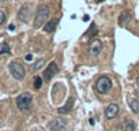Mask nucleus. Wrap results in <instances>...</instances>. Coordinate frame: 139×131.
I'll use <instances>...</instances> for the list:
<instances>
[{"label": "nucleus", "instance_id": "obj_1", "mask_svg": "<svg viewBox=\"0 0 139 131\" xmlns=\"http://www.w3.org/2000/svg\"><path fill=\"white\" fill-rule=\"evenodd\" d=\"M49 7L46 4H41L38 5L37 11H35V16H34V27H40L42 26V23H45L48 16H49Z\"/></svg>", "mask_w": 139, "mask_h": 131}, {"label": "nucleus", "instance_id": "obj_2", "mask_svg": "<svg viewBox=\"0 0 139 131\" xmlns=\"http://www.w3.org/2000/svg\"><path fill=\"white\" fill-rule=\"evenodd\" d=\"M112 89V81L109 76H100L95 82V90L100 94H106Z\"/></svg>", "mask_w": 139, "mask_h": 131}, {"label": "nucleus", "instance_id": "obj_3", "mask_svg": "<svg viewBox=\"0 0 139 131\" xmlns=\"http://www.w3.org/2000/svg\"><path fill=\"white\" fill-rule=\"evenodd\" d=\"M10 73H11V75L14 76L15 79H18V81H21V79H23L25 78V68H23V66L21 64V63H18V62H13L10 64Z\"/></svg>", "mask_w": 139, "mask_h": 131}, {"label": "nucleus", "instance_id": "obj_4", "mask_svg": "<svg viewBox=\"0 0 139 131\" xmlns=\"http://www.w3.org/2000/svg\"><path fill=\"white\" fill-rule=\"evenodd\" d=\"M30 103H32V94L30 93H22L21 96H18L16 98V106L21 111H26L29 108Z\"/></svg>", "mask_w": 139, "mask_h": 131}, {"label": "nucleus", "instance_id": "obj_5", "mask_svg": "<svg viewBox=\"0 0 139 131\" xmlns=\"http://www.w3.org/2000/svg\"><path fill=\"white\" fill-rule=\"evenodd\" d=\"M57 71H59V67H57V64L55 62H51L49 64L46 66V68L44 70V74H42V76H44V79L45 81H51V78L55 74H57Z\"/></svg>", "mask_w": 139, "mask_h": 131}, {"label": "nucleus", "instance_id": "obj_6", "mask_svg": "<svg viewBox=\"0 0 139 131\" xmlns=\"http://www.w3.org/2000/svg\"><path fill=\"white\" fill-rule=\"evenodd\" d=\"M119 105L117 104H109L105 108V117L108 119V120H112V119H114L119 114Z\"/></svg>", "mask_w": 139, "mask_h": 131}, {"label": "nucleus", "instance_id": "obj_7", "mask_svg": "<svg viewBox=\"0 0 139 131\" xmlns=\"http://www.w3.org/2000/svg\"><path fill=\"white\" fill-rule=\"evenodd\" d=\"M102 51V43L100 40H93L90 43V48H89V52L92 56H98Z\"/></svg>", "mask_w": 139, "mask_h": 131}, {"label": "nucleus", "instance_id": "obj_8", "mask_svg": "<svg viewBox=\"0 0 139 131\" xmlns=\"http://www.w3.org/2000/svg\"><path fill=\"white\" fill-rule=\"evenodd\" d=\"M64 126H65V120H64V119L57 117V119H55V120H52L48 127H49L51 131H59L60 128H63Z\"/></svg>", "mask_w": 139, "mask_h": 131}, {"label": "nucleus", "instance_id": "obj_9", "mask_svg": "<svg viewBox=\"0 0 139 131\" xmlns=\"http://www.w3.org/2000/svg\"><path fill=\"white\" fill-rule=\"evenodd\" d=\"M29 18H30V7L29 5H23L19 10V13H18V19L22 22H27Z\"/></svg>", "mask_w": 139, "mask_h": 131}, {"label": "nucleus", "instance_id": "obj_10", "mask_svg": "<svg viewBox=\"0 0 139 131\" xmlns=\"http://www.w3.org/2000/svg\"><path fill=\"white\" fill-rule=\"evenodd\" d=\"M57 23H59V19H51L49 22L45 23L44 32L45 33H53V32H55V29H56V26H57Z\"/></svg>", "mask_w": 139, "mask_h": 131}, {"label": "nucleus", "instance_id": "obj_11", "mask_svg": "<svg viewBox=\"0 0 139 131\" xmlns=\"http://www.w3.org/2000/svg\"><path fill=\"white\" fill-rule=\"evenodd\" d=\"M72 105H74V98H68L67 104L63 105V106H60V108H59V114H60V115H63V114H68V112L72 109Z\"/></svg>", "mask_w": 139, "mask_h": 131}, {"label": "nucleus", "instance_id": "obj_12", "mask_svg": "<svg viewBox=\"0 0 139 131\" xmlns=\"http://www.w3.org/2000/svg\"><path fill=\"white\" fill-rule=\"evenodd\" d=\"M120 127L123 128V131H135V122L134 120H125L120 124Z\"/></svg>", "mask_w": 139, "mask_h": 131}, {"label": "nucleus", "instance_id": "obj_13", "mask_svg": "<svg viewBox=\"0 0 139 131\" xmlns=\"http://www.w3.org/2000/svg\"><path fill=\"white\" fill-rule=\"evenodd\" d=\"M128 105H130V109L134 112V114H139V101L134 97L128 98Z\"/></svg>", "mask_w": 139, "mask_h": 131}, {"label": "nucleus", "instance_id": "obj_14", "mask_svg": "<svg viewBox=\"0 0 139 131\" xmlns=\"http://www.w3.org/2000/svg\"><path fill=\"white\" fill-rule=\"evenodd\" d=\"M131 19V15H130V13L128 11H124V13L120 15V18H119V23L120 25H124L125 22H128Z\"/></svg>", "mask_w": 139, "mask_h": 131}, {"label": "nucleus", "instance_id": "obj_15", "mask_svg": "<svg viewBox=\"0 0 139 131\" xmlns=\"http://www.w3.org/2000/svg\"><path fill=\"white\" fill-rule=\"evenodd\" d=\"M97 33V26H95V23H92L89 27V30L86 32V37H93V35Z\"/></svg>", "mask_w": 139, "mask_h": 131}, {"label": "nucleus", "instance_id": "obj_16", "mask_svg": "<svg viewBox=\"0 0 139 131\" xmlns=\"http://www.w3.org/2000/svg\"><path fill=\"white\" fill-rule=\"evenodd\" d=\"M44 59H40L38 62H35L33 66H32V71H37V70H40V68H42V66H44Z\"/></svg>", "mask_w": 139, "mask_h": 131}, {"label": "nucleus", "instance_id": "obj_17", "mask_svg": "<svg viewBox=\"0 0 139 131\" xmlns=\"http://www.w3.org/2000/svg\"><path fill=\"white\" fill-rule=\"evenodd\" d=\"M41 86H42V76H35L34 78V87L37 89H41Z\"/></svg>", "mask_w": 139, "mask_h": 131}, {"label": "nucleus", "instance_id": "obj_18", "mask_svg": "<svg viewBox=\"0 0 139 131\" xmlns=\"http://www.w3.org/2000/svg\"><path fill=\"white\" fill-rule=\"evenodd\" d=\"M4 21H5V14H4L3 10H0V26L4 23Z\"/></svg>", "mask_w": 139, "mask_h": 131}, {"label": "nucleus", "instance_id": "obj_19", "mask_svg": "<svg viewBox=\"0 0 139 131\" xmlns=\"http://www.w3.org/2000/svg\"><path fill=\"white\" fill-rule=\"evenodd\" d=\"M0 53H10V48L7 46V44L3 45V49H2V52H0Z\"/></svg>", "mask_w": 139, "mask_h": 131}, {"label": "nucleus", "instance_id": "obj_20", "mask_svg": "<svg viewBox=\"0 0 139 131\" xmlns=\"http://www.w3.org/2000/svg\"><path fill=\"white\" fill-rule=\"evenodd\" d=\"M25 59H26V60H27V62H30V60H33V55H30V53H29V55H26V57H25Z\"/></svg>", "mask_w": 139, "mask_h": 131}, {"label": "nucleus", "instance_id": "obj_21", "mask_svg": "<svg viewBox=\"0 0 139 131\" xmlns=\"http://www.w3.org/2000/svg\"><path fill=\"white\" fill-rule=\"evenodd\" d=\"M87 21H90V16L89 15H84L83 16V22H87Z\"/></svg>", "mask_w": 139, "mask_h": 131}, {"label": "nucleus", "instance_id": "obj_22", "mask_svg": "<svg viewBox=\"0 0 139 131\" xmlns=\"http://www.w3.org/2000/svg\"><path fill=\"white\" fill-rule=\"evenodd\" d=\"M14 29H15L14 25H10V26H8V30H14Z\"/></svg>", "mask_w": 139, "mask_h": 131}, {"label": "nucleus", "instance_id": "obj_23", "mask_svg": "<svg viewBox=\"0 0 139 131\" xmlns=\"http://www.w3.org/2000/svg\"><path fill=\"white\" fill-rule=\"evenodd\" d=\"M136 83H138V86H139V76H138V79H136Z\"/></svg>", "mask_w": 139, "mask_h": 131}, {"label": "nucleus", "instance_id": "obj_24", "mask_svg": "<svg viewBox=\"0 0 139 131\" xmlns=\"http://www.w3.org/2000/svg\"><path fill=\"white\" fill-rule=\"evenodd\" d=\"M97 2H104V0H97Z\"/></svg>", "mask_w": 139, "mask_h": 131}, {"label": "nucleus", "instance_id": "obj_25", "mask_svg": "<svg viewBox=\"0 0 139 131\" xmlns=\"http://www.w3.org/2000/svg\"><path fill=\"white\" fill-rule=\"evenodd\" d=\"M3 2H5V0H3Z\"/></svg>", "mask_w": 139, "mask_h": 131}]
</instances>
